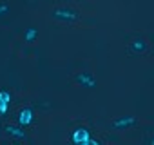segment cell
<instances>
[{"mask_svg": "<svg viewBox=\"0 0 154 145\" xmlns=\"http://www.w3.org/2000/svg\"><path fill=\"white\" fill-rule=\"evenodd\" d=\"M147 42L143 40V38H134L132 42H131V49L134 51V53H145L147 51Z\"/></svg>", "mask_w": 154, "mask_h": 145, "instance_id": "9c48e42d", "label": "cell"}, {"mask_svg": "<svg viewBox=\"0 0 154 145\" xmlns=\"http://www.w3.org/2000/svg\"><path fill=\"white\" fill-rule=\"evenodd\" d=\"M17 122H18V125L20 127H29V125H33V122H35V111L31 109V107H22L18 113H17Z\"/></svg>", "mask_w": 154, "mask_h": 145, "instance_id": "3957f363", "label": "cell"}, {"mask_svg": "<svg viewBox=\"0 0 154 145\" xmlns=\"http://www.w3.org/2000/svg\"><path fill=\"white\" fill-rule=\"evenodd\" d=\"M149 145H154V136L150 138V141H149Z\"/></svg>", "mask_w": 154, "mask_h": 145, "instance_id": "7c38bea8", "label": "cell"}, {"mask_svg": "<svg viewBox=\"0 0 154 145\" xmlns=\"http://www.w3.org/2000/svg\"><path fill=\"white\" fill-rule=\"evenodd\" d=\"M6 134L8 136H11V138H17V140H26L27 138V134H26V131H24V127H20L18 123L17 125H6Z\"/></svg>", "mask_w": 154, "mask_h": 145, "instance_id": "8992f818", "label": "cell"}, {"mask_svg": "<svg viewBox=\"0 0 154 145\" xmlns=\"http://www.w3.org/2000/svg\"><path fill=\"white\" fill-rule=\"evenodd\" d=\"M134 125H138V118L136 116H120V118H116V120H112V127L114 129H118V131H123V129H131V127H134Z\"/></svg>", "mask_w": 154, "mask_h": 145, "instance_id": "5b68a950", "label": "cell"}, {"mask_svg": "<svg viewBox=\"0 0 154 145\" xmlns=\"http://www.w3.org/2000/svg\"><path fill=\"white\" fill-rule=\"evenodd\" d=\"M53 18L62 20V22H76V20H80V13L71 8H56L53 11Z\"/></svg>", "mask_w": 154, "mask_h": 145, "instance_id": "7a4b0ae2", "label": "cell"}, {"mask_svg": "<svg viewBox=\"0 0 154 145\" xmlns=\"http://www.w3.org/2000/svg\"><path fill=\"white\" fill-rule=\"evenodd\" d=\"M9 103H11V93L6 91V89H2V91H0V116L8 114Z\"/></svg>", "mask_w": 154, "mask_h": 145, "instance_id": "52a82bcc", "label": "cell"}, {"mask_svg": "<svg viewBox=\"0 0 154 145\" xmlns=\"http://www.w3.org/2000/svg\"><path fill=\"white\" fill-rule=\"evenodd\" d=\"M72 78H74V82L78 84L80 87H85V89H94L98 85L96 78L93 76V72H89V71H76L72 75Z\"/></svg>", "mask_w": 154, "mask_h": 145, "instance_id": "6da1fadb", "label": "cell"}, {"mask_svg": "<svg viewBox=\"0 0 154 145\" xmlns=\"http://www.w3.org/2000/svg\"><path fill=\"white\" fill-rule=\"evenodd\" d=\"M82 145H100V141H98V140H94V138H91L89 141H85V143H82Z\"/></svg>", "mask_w": 154, "mask_h": 145, "instance_id": "8fae6325", "label": "cell"}, {"mask_svg": "<svg viewBox=\"0 0 154 145\" xmlns=\"http://www.w3.org/2000/svg\"><path fill=\"white\" fill-rule=\"evenodd\" d=\"M9 9H11V6L8 2H0V17H4L6 13H9Z\"/></svg>", "mask_w": 154, "mask_h": 145, "instance_id": "30bf717a", "label": "cell"}, {"mask_svg": "<svg viewBox=\"0 0 154 145\" xmlns=\"http://www.w3.org/2000/svg\"><path fill=\"white\" fill-rule=\"evenodd\" d=\"M93 136H91V131L87 127H76L72 132H71V141L74 145H82L85 141H89Z\"/></svg>", "mask_w": 154, "mask_h": 145, "instance_id": "277c9868", "label": "cell"}, {"mask_svg": "<svg viewBox=\"0 0 154 145\" xmlns=\"http://www.w3.org/2000/svg\"><path fill=\"white\" fill-rule=\"evenodd\" d=\"M38 35H40V31L36 27H27L26 33H24V42L26 44H33V42H36Z\"/></svg>", "mask_w": 154, "mask_h": 145, "instance_id": "ba28073f", "label": "cell"}]
</instances>
